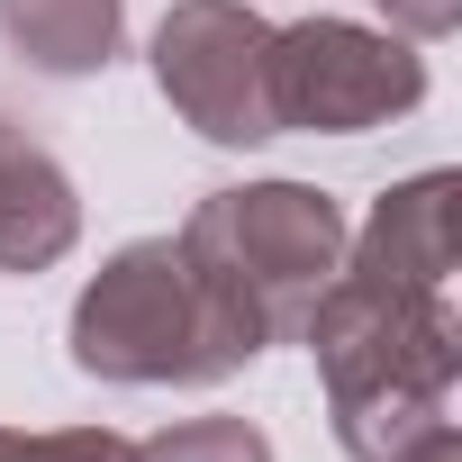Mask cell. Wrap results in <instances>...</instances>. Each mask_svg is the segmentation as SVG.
<instances>
[{
	"mask_svg": "<svg viewBox=\"0 0 462 462\" xmlns=\"http://www.w3.org/2000/svg\"><path fill=\"white\" fill-rule=\"evenodd\" d=\"M19 462H136V444L109 426H55V435H28Z\"/></svg>",
	"mask_w": 462,
	"mask_h": 462,
	"instance_id": "obj_10",
	"label": "cell"
},
{
	"mask_svg": "<svg viewBox=\"0 0 462 462\" xmlns=\"http://www.w3.org/2000/svg\"><path fill=\"white\" fill-rule=\"evenodd\" d=\"M372 10H390L399 37H453L462 28V0H372Z\"/></svg>",
	"mask_w": 462,
	"mask_h": 462,
	"instance_id": "obj_11",
	"label": "cell"
},
{
	"mask_svg": "<svg viewBox=\"0 0 462 462\" xmlns=\"http://www.w3.org/2000/svg\"><path fill=\"white\" fill-rule=\"evenodd\" d=\"M0 46L55 82L109 73L127 46V0H0Z\"/></svg>",
	"mask_w": 462,
	"mask_h": 462,
	"instance_id": "obj_8",
	"label": "cell"
},
{
	"mask_svg": "<svg viewBox=\"0 0 462 462\" xmlns=\"http://www.w3.org/2000/svg\"><path fill=\"white\" fill-rule=\"evenodd\" d=\"M345 208L309 181H236V190H208L181 217V254L236 300L273 345L300 336V318L318 309V291L345 263Z\"/></svg>",
	"mask_w": 462,
	"mask_h": 462,
	"instance_id": "obj_2",
	"label": "cell"
},
{
	"mask_svg": "<svg viewBox=\"0 0 462 462\" xmlns=\"http://www.w3.org/2000/svg\"><path fill=\"white\" fill-rule=\"evenodd\" d=\"M19 444H28V435H19V426H0V462H19Z\"/></svg>",
	"mask_w": 462,
	"mask_h": 462,
	"instance_id": "obj_12",
	"label": "cell"
},
{
	"mask_svg": "<svg viewBox=\"0 0 462 462\" xmlns=\"http://www.w3.org/2000/svg\"><path fill=\"white\" fill-rule=\"evenodd\" d=\"M263 46H273V19L245 0H172L154 28V91L208 145H263L273 136Z\"/></svg>",
	"mask_w": 462,
	"mask_h": 462,
	"instance_id": "obj_5",
	"label": "cell"
},
{
	"mask_svg": "<svg viewBox=\"0 0 462 462\" xmlns=\"http://www.w3.org/2000/svg\"><path fill=\"white\" fill-rule=\"evenodd\" d=\"M263 100L273 136H363L426 100V55L363 19H291L263 46Z\"/></svg>",
	"mask_w": 462,
	"mask_h": 462,
	"instance_id": "obj_4",
	"label": "cell"
},
{
	"mask_svg": "<svg viewBox=\"0 0 462 462\" xmlns=\"http://www.w3.org/2000/svg\"><path fill=\"white\" fill-rule=\"evenodd\" d=\"M309 354H318V381H327V408H354V399H408V390H435L453 399L462 390V327H453V291H399V282H372V273H345L318 291V309L300 318Z\"/></svg>",
	"mask_w": 462,
	"mask_h": 462,
	"instance_id": "obj_3",
	"label": "cell"
},
{
	"mask_svg": "<svg viewBox=\"0 0 462 462\" xmlns=\"http://www.w3.org/2000/svg\"><path fill=\"white\" fill-rule=\"evenodd\" d=\"M73 236H82L73 172L0 109V273H46L73 254Z\"/></svg>",
	"mask_w": 462,
	"mask_h": 462,
	"instance_id": "obj_7",
	"label": "cell"
},
{
	"mask_svg": "<svg viewBox=\"0 0 462 462\" xmlns=\"http://www.w3.org/2000/svg\"><path fill=\"white\" fill-rule=\"evenodd\" d=\"M136 462H273V444H263V426H245V417H181V426L145 435Z\"/></svg>",
	"mask_w": 462,
	"mask_h": 462,
	"instance_id": "obj_9",
	"label": "cell"
},
{
	"mask_svg": "<svg viewBox=\"0 0 462 462\" xmlns=\"http://www.w3.org/2000/svg\"><path fill=\"white\" fill-rule=\"evenodd\" d=\"M64 345H73V372H91V381L208 390L226 372H245L273 336L181 254V236H136L82 282Z\"/></svg>",
	"mask_w": 462,
	"mask_h": 462,
	"instance_id": "obj_1",
	"label": "cell"
},
{
	"mask_svg": "<svg viewBox=\"0 0 462 462\" xmlns=\"http://www.w3.org/2000/svg\"><path fill=\"white\" fill-rule=\"evenodd\" d=\"M345 273H372V282H399V291H453V273H462V181L408 172L399 190H381L363 236H345Z\"/></svg>",
	"mask_w": 462,
	"mask_h": 462,
	"instance_id": "obj_6",
	"label": "cell"
}]
</instances>
